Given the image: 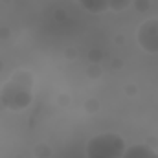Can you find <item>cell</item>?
<instances>
[{"label":"cell","instance_id":"cell-2","mask_svg":"<svg viewBox=\"0 0 158 158\" xmlns=\"http://www.w3.org/2000/svg\"><path fill=\"white\" fill-rule=\"evenodd\" d=\"M125 153L123 138L116 132H101L88 140L86 158H121Z\"/></svg>","mask_w":158,"mask_h":158},{"label":"cell","instance_id":"cell-3","mask_svg":"<svg viewBox=\"0 0 158 158\" xmlns=\"http://www.w3.org/2000/svg\"><path fill=\"white\" fill-rule=\"evenodd\" d=\"M136 39L145 52L158 53V19L145 20L136 31Z\"/></svg>","mask_w":158,"mask_h":158},{"label":"cell","instance_id":"cell-5","mask_svg":"<svg viewBox=\"0 0 158 158\" xmlns=\"http://www.w3.org/2000/svg\"><path fill=\"white\" fill-rule=\"evenodd\" d=\"M76 2L90 13H103L109 9V0H76Z\"/></svg>","mask_w":158,"mask_h":158},{"label":"cell","instance_id":"cell-4","mask_svg":"<svg viewBox=\"0 0 158 158\" xmlns=\"http://www.w3.org/2000/svg\"><path fill=\"white\" fill-rule=\"evenodd\" d=\"M121 158H158V155L155 149L138 143V145H131L129 149H125Z\"/></svg>","mask_w":158,"mask_h":158},{"label":"cell","instance_id":"cell-6","mask_svg":"<svg viewBox=\"0 0 158 158\" xmlns=\"http://www.w3.org/2000/svg\"><path fill=\"white\" fill-rule=\"evenodd\" d=\"M129 4H131V0H109V9L121 11V9H125Z\"/></svg>","mask_w":158,"mask_h":158},{"label":"cell","instance_id":"cell-1","mask_svg":"<svg viewBox=\"0 0 158 158\" xmlns=\"http://www.w3.org/2000/svg\"><path fill=\"white\" fill-rule=\"evenodd\" d=\"M33 99V76L28 70H19L0 88V101L9 110H24Z\"/></svg>","mask_w":158,"mask_h":158}]
</instances>
